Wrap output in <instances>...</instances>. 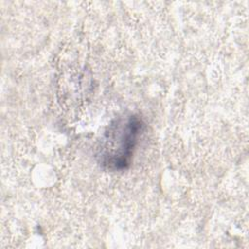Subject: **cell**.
<instances>
[{"label": "cell", "mask_w": 249, "mask_h": 249, "mask_svg": "<svg viewBox=\"0 0 249 249\" xmlns=\"http://www.w3.org/2000/svg\"><path fill=\"white\" fill-rule=\"evenodd\" d=\"M142 126L141 120L136 116H130L124 122L120 120L113 124L107 133L104 152L100 156L103 164L113 170L125 168L129 164Z\"/></svg>", "instance_id": "cell-1"}]
</instances>
